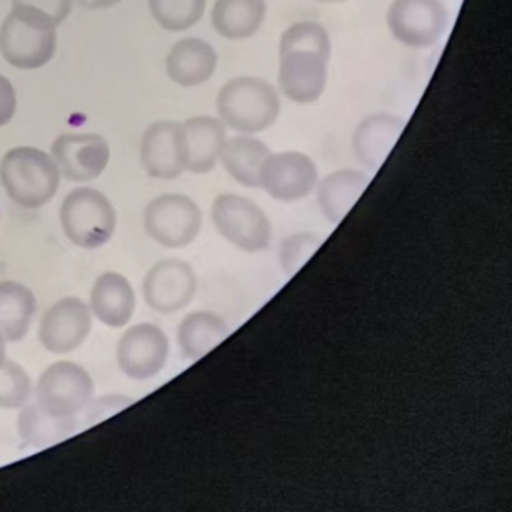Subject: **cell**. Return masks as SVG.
I'll return each instance as SVG.
<instances>
[{
    "label": "cell",
    "instance_id": "cell-16",
    "mask_svg": "<svg viewBox=\"0 0 512 512\" xmlns=\"http://www.w3.org/2000/svg\"><path fill=\"white\" fill-rule=\"evenodd\" d=\"M88 306L97 322L108 328H124L133 319L137 308L133 283L124 274L107 271L91 286Z\"/></svg>",
    "mask_w": 512,
    "mask_h": 512
},
{
    "label": "cell",
    "instance_id": "cell-6",
    "mask_svg": "<svg viewBox=\"0 0 512 512\" xmlns=\"http://www.w3.org/2000/svg\"><path fill=\"white\" fill-rule=\"evenodd\" d=\"M211 220L223 239L245 253H262L270 248V219L256 202L242 194H219L211 207Z\"/></svg>",
    "mask_w": 512,
    "mask_h": 512
},
{
    "label": "cell",
    "instance_id": "cell-3",
    "mask_svg": "<svg viewBox=\"0 0 512 512\" xmlns=\"http://www.w3.org/2000/svg\"><path fill=\"white\" fill-rule=\"evenodd\" d=\"M217 113L225 127L239 134H257L276 124L282 105L276 88L254 76L228 80L217 94Z\"/></svg>",
    "mask_w": 512,
    "mask_h": 512
},
{
    "label": "cell",
    "instance_id": "cell-34",
    "mask_svg": "<svg viewBox=\"0 0 512 512\" xmlns=\"http://www.w3.org/2000/svg\"><path fill=\"white\" fill-rule=\"evenodd\" d=\"M317 2H322V4H342L346 0H317Z\"/></svg>",
    "mask_w": 512,
    "mask_h": 512
},
{
    "label": "cell",
    "instance_id": "cell-15",
    "mask_svg": "<svg viewBox=\"0 0 512 512\" xmlns=\"http://www.w3.org/2000/svg\"><path fill=\"white\" fill-rule=\"evenodd\" d=\"M227 139V127L217 117L196 116L179 122L177 142L185 171L193 174L213 171Z\"/></svg>",
    "mask_w": 512,
    "mask_h": 512
},
{
    "label": "cell",
    "instance_id": "cell-32",
    "mask_svg": "<svg viewBox=\"0 0 512 512\" xmlns=\"http://www.w3.org/2000/svg\"><path fill=\"white\" fill-rule=\"evenodd\" d=\"M74 2L85 10L97 11L116 7L122 0H74Z\"/></svg>",
    "mask_w": 512,
    "mask_h": 512
},
{
    "label": "cell",
    "instance_id": "cell-25",
    "mask_svg": "<svg viewBox=\"0 0 512 512\" xmlns=\"http://www.w3.org/2000/svg\"><path fill=\"white\" fill-rule=\"evenodd\" d=\"M77 425L79 420L74 417L51 416L36 402H28L17 416L20 439L34 448H47L68 439L76 433Z\"/></svg>",
    "mask_w": 512,
    "mask_h": 512
},
{
    "label": "cell",
    "instance_id": "cell-11",
    "mask_svg": "<svg viewBox=\"0 0 512 512\" xmlns=\"http://www.w3.org/2000/svg\"><path fill=\"white\" fill-rule=\"evenodd\" d=\"M196 293V271L180 259L154 263L142 280L143 300L157 314L179 313L193 302Z\"/></svg>",
    "mask_w": 512,
    "mask_h": 512
},
{
    "label": "cell",
    "instance_id": "cell-4",
    "mask_svg": "<svg viewBox=\"0 0 512 512\" xmlns=\"http://www.w3.org/2000/svg\"><path fill=\"white\" fill-rule=\"evenodd\" d=\"M60 228L64 236L82 250H97L113 239L117 213L102 191L80 187L60 203Z\"/></svg>",
    "mask_w": 512,
    "mask_h": 512
},
{
    "label": "cell",
    "instance_id": "cell-2",
    "mask_svg": "<svg viewBox=\"0 0 512 512\" xmlns=\"http://www.w3.org/2000/svg\"><path fill=\"white\" fill-rule=\"evenodd\" d=\"M59 168L51 154L34 147L8 150L0 160V182L11 202L25 210H39L56 196Z\"/></svg>",
    "mask_w": 512,
    "mask_h": 512
},
{
    "label": "cell",
    "instance_id": "cell-22",
    "mask_svg": "<svg viewBox=\"0 0 512 512\" xmlns=\"http://www.w3.org/2000/svg\"><path fill=\"white\" fill-rule=\"evenodd\" d=\"M228 323L211 311L187 314L177 328V345L183 357L199 360L230 336Z\"/></svg>",
    "mask_w": 512,
    "mask_h": 512
},
{
    "label": "cell",
    "instance_id": "cell-20",
    "mask_svg": "<svg viewBox=\"0 0 512 512\" xmlns=\"http://www.w3.org/2000/svg\"><path fill=\"white\" fill-rule=\"evenodd\" d=\"M371 177L354 168L334 171L319 180L316 187L320 213L331 223L345 219L370 185Z\"/></svg>",
    "mask_w": 512,
    "mask_h": 512
},
{
    "label": "cell",
    "instance_id": "cell-1",
    "mask_svg": "<svg viewBox=\"0 0 512 512\" xmlns=\"http://www.w3.org/2000/svg\"><path fill=\"white\" fill-rule=\"evenodd\" d=\"M333 45L319 22L302 20L283 31L279 45V87L294 104H314L328 82Z\"/></svg>",
    "mask_w": 512,
    "mask_h": 512
},
{
    "label": "cell",
    "instance_id": "cell-10",
    "mask_svg": "<svg viewBox=\"0 0 512 512\" xmlns=\"http://www.w3.org/2000/svg\"><path fill=\"white\" fill-rule=\"evenodd\" d=\"M93 320L87 302L79 297H62L40 319L37 339L48 353L56 356L74 353L90 337Z\"/></svg>",
    "mask_w": 512,
    "mask_h": 512
},
{
    "label": "cell",
    "instance_id": "cell-17",
    "mask_svg": "<svg viewBox=\"0 0 512 512\" xmlns=\"http://www.w3.org/2000/svg\"><path fill=\"white\" fill-rule=\"evenodd\" d=\"M405 119L391 113L370 114L353 134L356 159L370 171H377L388 159L405 130Z\"/></svg>",
    "mask_w": 512,
    "mask_h": 512
},
{
    "label": "cell",
    "instance_id": "cell-12",
    "mask_svg": "<svg viewBox=\"0 0 512 512\" xmlns=\"http://www.w3.org/2000/svg\"><path fill=\"white\" fill-rule=\"evenodd\" d=\"M319 183V170L310 156L300 151L270 154L260 174V188L283 203L310 196Z\"/></svg>",
    "mask_w": 512,
    "mask_h": 512
},
{
    "label": "cell",
    "instance_id": "cell-26",
    "mask_svg": "<svg viewBox=\"0 0 512 512\" xmlns=\"http://www.w3.org/2000/svg\"><path fill=\"white\" fill-rule=\"evenodd\" d=\"M207 0H148V10L162 30L180 33L199 24Z\"/></svg>",
    "mask_w": 512,
    "mask_h": 512
},
{
    "label": "cell",
    "instance_id": "cell-8",
    "mask_svg": "<svg viewBox=\"0 0 512 512\" xmlns=\"http://www.w3.org/2000/svg\"><path fill=\"white\" fill-rule=\"evenodd\" d=\"M386 24L394 39L406 47H433L448 27V10L442 0H393Z\"/></svg>",
    "mask_w": 512,
    "mask_h": 512
},
{
    "label": "cell",
    "instance_id": "cell-29",
    "mask_svg": "<svg viewBox=\"0 0 512 512\" xmlns=\"http://www.w3.org/2000/svg\"><path fill=\"white\" fill-rule=\"evenodd\" d=\"M320 247H322V239L316 234L297 233L286 237L279 251L283 274L288 277L296 276Z\"/></svg>",
    "mask_w": 512,
    "mask_h": 512
},
{
    "label": "cell",
    "instance_id": "cell-13",
    "mask_svg": "<svg viewBox=\"0 0 512 512\" xmlns=\"http://www.w3.org/2000/svg\"><path fill=\"white\" fill-rule=\"evenodd\" d=\"M56 50V30L34 27L11 11L0 25V54L17 70L45 67L53 60Z\"/></svg>",
    "mask_w": 512,
    "mask_h": 512
},
{
    "label": "cell",
    "instance_id": "cell-27",
    "mask_svg": "<svg viewBox=\"0 0 512 512\" xmlns=\"http://www.w3.org/2000/svg\"><path fill=\"white\" fill-rule=\"evenodd\" d=\"M73 5L74 0H11V13L34 27L57 30Z\"/></svg>",
    "mask_w": 512,
    "mask_h": 512
},
{
    "label": "cell",
    "instance_id": "cell-24",
    "mask_svg": "<svg viewBox=\"0 0 512 512\" xmlns=\"http://www.w3.org/2000/svg\"><path fill=\"white\" fill-rule=\"evenodd\" d=\"M265 17V0H216L211 10L214 30L228 40L250 39Z\"/></svg>",
    "mask_w": 512,
    "mask_h": 512
},
{
    "label": "cell",
    "instance_id": "cell-28",
    "mask_svg": "<svg viewBox=\"0 0 512 512\" xmlns=\"http://www.w3.org/2000/svg\"><path fill=\"white\" fill-rule=\"evenodd\" d=\"M34 385L24 366L13 360L0 365V409L24 408L33 397Z\"/></svg>",
    "mask_w": 512,
    "mask_h": 512
},
{
    "label": "cell",
    "instance_id": "cell-33",
    "mask_svg": "<svg viewBox=\"0 0 512 512\" xmlns=\"http://www.w3.org/2000/svg\"><path fill=\"white\" fill-rule=\"evenodd\" d=\"M7 340H5V337L2 336V333H0V365L5 362V360L8 359L7 357Z\"/></svg>",
    "mask_w": 512,
    "mask_h": 512
},
{
    "label": "cell",
    "instance_id": "cell-19",
    "mask_svg": "<svg viewBox=\"0 0 512 512\" xmlns=\"http://www.w3.org/2000/svg\"><path fill=\"white\" fill-rule=\"evenodd\" d=\"M217 62L219 57L213 45L199 37H187L171 47L167 56V74L179 87H199L214 76Z\"/></svg>",
    "mask_w": 512,
    "mask_h": 512
},
{
    "label": "cell",
    "instance_id": "cell-30",
    "mask_svg": "<svg viewBox=\"0 0 512 512\" xmlns=\"http://www.w3.org/2000/svg\"><path fill=\"white\" fill-rule=\"evenodd\" d=\"M134 399L124 396V394H105V396L93 397L90 405L85 408L84 413L80 414L79 422L84 423V426L96 425V423L104 422L108 417L120 413L122 409L128 408L133 405Z\"/></svg>",
    "mask_w": 512,
    "mask_h": 512
},
{
    "label": "cell",
    "instance_id": "cell-5",
    "mask_svg": "<svg viewBox=\"0 0 512 512\" xmlns=\"http://www.w3.org/2000/svg\"><path fill=\"white\" fill-rule=\"evenodd\" d=\"M93 377L71 360L51 363L34 385V402L51 416L79 419L94 397Z\"/></svg>",
    "mask_w": 512,
    "mask_h": 512
},
{
    "label": "cell",
    "instance_id": "cell-31",
    "mask_svg": "<svg viewBox=\"0 0 512 512\" xmlns=\"http://www.w3.org/2000/svg\"><path fill=\"white\" fill-rule=\"evenodd\" d=\"M17 110V94L13 84L0 74V128L10 124Z\"/></svg>",
    "mask_w": 512,
    "mask_h": 512
},
{
    "label": "cell",
    "instance_id": "cell-9",
    "mask_svg": "<svg viewBox=\"0 0 512 512\" xmlns=\"http://www.w3.org/2000/svg\"><path fill=\"white\" fill-rule=\"evenodd\" d=\"M168 357L170 339L154 323L142 322L130 326L117 342V365L128 379L137 382L159 376L167 365Z\"/></svg>",
    "mask_w": 512,
    "mask_h": 512
},
{
    "label": "cell",
    "instance_id": "cell-7",
    "mask_svg": "<svg viewBox=\"0 0 512 512\" xmlns=\"http://www.w3.org/2000/svg\"><path fill=\"white\" fill-rule=\"evenodd\" d=\"M203 216L190 196L180 193L160 194L143 210V228L162 247H188L199 237Z\"/></svg>",
    "mask_w": 512,
    "mask_h": 512
},
{
    "label": "cell",
    "instance_id": "cell-21",
    "mask_svg": "<svg viewBox=\"0 0 512 512\" xmlns=\"http://www.w3.org/2000/svg\"><path fill=\"white\" fill-rule=\"evenodd\" d=\"M37 311L36 294L17 280H0V333L8 343L24 340Z\"/></svg>",
    "mask_w": 512,
    "mask_h": 512
},
{
    "label": "cell",
    "instance_id": "cell-23",
    "mask_svg": "<svg viewBox=\"0 0 512 512\" xmlns=\"http://www.w3.org/2000/svg\"><path fill=\"white\" fill-rule=\"evenodd\" d=\"M271 150L253 134H239L227 139L220 162L227 173L243 187L260 188V174Z\"/></svg>",
    "mask_w": 512,
    "mask_h": 512
},
{
    "label": "cell",
    "instance_id": "cell-18",
    "mask_svg": "<svg viewBox=\"0 0 512 512\" xmlns=\"http://www.w3.org/2000/svg\"><path fill=\"white\" fill-rule=\"evenodd\" d=\"M177 120H159L145 130L140 142V162L148 176L159 180H174L182 176Z\"/></svg>",
    "mask_w": 512,
    "mask_h": 512
},
{
    "label": "cell",
    "instance_id": "cell-14",
    "mask_svg": "<svg viewBox=\"0 0 512 512\" xmlns=\"http://www.w3.org/2000/svg\"><path fill=\"white\" fill-rule=\"evenodd\" d=\"M51 157L64 179L91 182L107 170L111 159L110 143L96 133L62 134L51 145Z\"/></svg>",
    "mask_w": 512,
    "mask_h": 512
}]
</instances>
